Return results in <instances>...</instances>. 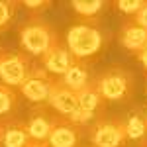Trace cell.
Returning a JSON list of instances; mask_svg holds the SVG:
<instances>
[{
    "label": "cell",
    "instance_id": "obj_1",
    "mask_svg": "<svg viewBox=\"0 0 147 147\" xmlns=\"http://www.w3.org/2000/svg\"><path fill=\"white\" fill-rule=\"evenodd\" d=\"M102 41H104V37H102L100 30H96L90 24H77V26L69 28L67 32V49L77 61L98 53Z\"/></svg>",
    "mask_w": 147,
    "mask_h": 147
},
{
    "label": "cell",
    "instance_id": "obj_2",
    "mask_svg": "<svg viewBox=\"0 0 147 147\" xmlns=\"http://www.w3.org/2000/svg\"><path fill=\"white\" fill-rule=\"evenodd\" d=\"M57 41V35L41 18H32L20 28V43L30 55H45V51Z\"/></svg>",
    "mask_w": 147,
    "mask_h": 147
},
{
    "label": "cell",
    "instance_id": "obj_3",
    "mask_svg": "<svg viewBox=\"0 0 147 147\" xmlns=\"http://www.w3.org/2000/svg\"><path fill=\"white\" fill-rule=\"evenodd\" d=\"M47 102L51 104V108H53L55 112L61 114V118H65V120H69V122H73V124L79 125L80 110H79L77 92H73L71 88H67L61 80H59V82L53 80Z\"/></svg>",
    "mask_w": 147,
    "mask_h": 147
},
{
    "label": "cell",
    "instance_id": "obj_4",
    "mask_svg": "<svg viewBox=\"0 0 147 147\" xmlns=\"http://www.w3.org/2000/svg\"><path fill=\"white\" fill-rule=\"evenodd\" d=\"M30 59L24 53H2L0 51V79L6 86H22L26 77L30 75Z\"/></svg>",
    "mask_w": 147,
    "mask_h": 147
},
{
    "label": "cell",
    "instance_id": "obj_5",
    "mask_svg": "<svg viewBox=\"0 0 147 147\" xmlns=\"http://www.w3.org/2000/svg\"><path fill=\"white\" fill-rule=\"evenodd\" d=\"M51 84H53V80L45 71L41 67H34L30 71V75L26 77V80L22 82L20 90L30 102L41 104V102H47V98H49Z\"/></svg>",
    "mask_w": 147,
    "mask_h": 147
},
{
    "label": "cell",
    "instance_id": "obj_6",
    "mask_svg": "<svg viewBox=\"0 0 147 147\" xmlns=\"http://www.w3.org/2000/svg\"><path fill=\"white\" fill-rule=\"evenodd\" d=\"M96 88H98L102 98H106V100H120V98H124L129 92V77L124 71H120V69L108 71L96 82Z\"/></svg>",
    "mask_w": 147,
    "mask_h": 147
},
{
    "label": "cell",
    "instance_id": "obj_7",
    "mask_svg": "<svg viewBox=\"0 0 147 147\" xmlns=\"http://www.w3.org/2000/svg\"><path fill=\"white\" fill-rule=\"evenodd\" d=\"M94 147H120L125 141L122 122H100L90 134Z\"/></svg>",
    "mask_w": 147,
    "mask_h": 147
},
{
    "label": "cell",
    "instance_id": "obj_8",
    "mask_svg": "<svg viewBox=\"0 0 147 147\" xmlns=\"http://www.w3.org/2000/svg\"><path fill=\"white\" fill-rule=\"evenodd\" d=\"M41 61H43V67H45L47 73H53V75H61L63 77L77 59L71 55V51L57 39L55 43L45 51V55H41Z\"/></svg>",
    "mask_w": 147,
    "mask_h": 147
},
{
    "label": "cell",
    "instance_id": "obj_9",
    "mask_svg": "<svg viewBox=\"0 0 147 147\" xmlns=\"http://www.w3.org/2000/svg\"><path fill=\"white\" fill-rule=\"evenodd\" d=\"M0 143L4 147H28L32 143L26 122L4 120L0 122Z\"/></svg>",
    "mask_w": 147,
    "mask_h": 147
},
{
    "label": "cell",
    "instance_id": "obj_10",
    "mask_svg": "<svg viewBox=\"0 0 147 147\" xmlns=\"http://www.w3.org/2000/svg\"><path fill=\"white\" fill-rule=\"evenodd\" d=\"M55 122H57V116H49L43 108H34L28 122H26L30 139L32 141H47Z\"/></svg>",
    "mask_w": 147,
    "mask_h": 147
},
{
    "label": "cell",
    "instance_id": "obj_11",
    "mask_svg": "<svg viewBox=\"0 0 147 147\" xmlns=\"http://www.w3.org/2000/svg\"><path fill=\"white\" fill-rule=\"evenodd\" d=\"M45 143L49 147H77V143H79V125L65 120V118H57Z\"/></svg>",
    "mask_w": 147,
    "mask_h": 147
},
{
    "label": "cell",
    "instance_id": "obj_12",
    "mask_svg": "<svg viewBox=\"0 0 147 147\" xmlns=\"http://www.w3.org/2000/svg\"><path fill=\"white\" fill-rule=\"evenodd\" d=\"M77 100H79V110H80V118H79V125L88 122L92 118V114L100 108L102 96L98 88H96V82H90L88 86H84L82 90L77 92Z\"/></svg>",
    "mask_w": 147,
    "mask_h": 147
},
{
    "label": "cell",
    "instance_id": "obj_13",
    "mask_svg": "<svg viewBox=\"0 0 147 147\" xmlns=\"http://www.w3.org/2000/svg\"><path fill=\"white\" fill-rule=\"evenodd\" d=\"M120 43L134 51V53H141L143 49H147V30H143L141 26H137L136 22L131 24H125L122 34H120Z\"/></svg>",
    "mask_w": 147,
    "mask_h": 147
},
{
    "label": "cell",
    "instance_id": "obj_14",
    "mask_svg": "<svg viewBox=\"0 0 147 147\" xmlns=\"http://www.w3.org/2000/svg\"><path fill=\"white\" fill-rule=\"evenodd\" d=\"M67 88H71L73 92H79L82 90L84 86H88L90 84V80H88V69L84 67L80 61H75L69 71L63 75V80H61Z\"/></svg>",
    "mask_w": 147,
    "mask_h": 147
},
{
    "label": "cell",
    "instance_id": "obj_15",
    "mask_svg": "<svg viewBox=\"0 0 147 147\" xmlns=\"http://www.w3.org/2000/svg\"><path fill=\"white\" fill-rule=\"evenodd\" d=\"M122 125H124L125 139H141L147 131V116L131 114L125 120V124H122Z\"/></svg>",
    "mask_w": 147,
    "mask_h": 147
},
{
    "label": "cell",
    "instance_id": "obj_16",
    "mask_svg": "<svg viewBox=\"0 0 147 147\" xmlns=\"http://www.w3.org/2000/svg\"><path fill=\"white\" fill-rule=\"evenodd\" d=\"M16 106H18V96H16V92L12 90L10 86H6V84L0 82V116L10 114Z\"/></svg>",
    "mask_w": 147,
    "mask_h": 147
},
{
    "label": "cell",
    "instance_id": "obj_17",
    "mask_svg": "<svg viewBox=\"0 0 147 147\" xmlns=\"http://www.w3.org/2000/svg\"><path fill=\"white\" fill-rule=\"evenodd\" d=\"M102 4L100 0H90V2H86V0H75V2H71V8L77 12L79 16H84V18H90L94 14H98L102 10Z\"/></svg>",
    "mask_w": 147,
    "mask_h": 147
},
{
    "label": "cell",
    "instance_id": "obj_18",
    "mask_svg": "<svg viewBox=\"0 0 147 147\" xmlns=\"http://www.w3.org/2000/svg\"><path fill=\"white\" fill-rule=\"evenodd\" d=\"M14 10H16L14 2H0V30L8 26V22L14 16Z\"/></svg>",
    "mask_w": 147,
    "mask_h": 147
},
{
    "label": "cell",
    "instance_id": "obj_19",
    "mask_svg": "<svg viewBox=\"0 0 147 147\" xmlns=\"http://www.w3.org/2000/svg\"><path fill=\"white\" fill-rule=\"evenodd\" d=\"M116 6L124 14H137L141 10V6H143V0H120Z\"/></svg>",
    "mask_w": 147,
    "mask_h": 147
},
{
    "label": "cell",
    "instance_id": "obj_20",
    "mask_svg": "<svg viewBox=\"0 0 147 147\" xmlns=\"http://www.w3.org/2000/svg\"><path fill=\"white\" fill-rule=\"evenodd\" d=\"M136 24H137V26H141L143 30H147V2H143L141 10L136 14Z\"/></svg>",
    "mask_w": 147,
    "mask_h": 147
},
{
    "label": "cell",
    "instance_id": "obj_21",
    "mask_svg": "<svg viewBox=\"0 0 147 147\" xmlns=\"http://www.w3.org/2000/svg\"><path fill=\"white\" fill-rule=\"evenodd\" d=\"M24 6L28 8V10H43L49 6V2H39V0H26L24 2Z\"/></svg>",
    "mask_w": 147,
    "mask_h": 147
},
{
    "label": "cell",
    "instance_id": "obj_22",
    "mask_svg": "<svg viewBox=\"0 0 147 147\" xmlns=\"http://www.w3.org/2000/svg\"><path fill=\"white\" fill-rule=\"evenodd\" d=\"M139 61L143 63V67H145V71H147V49H143V51L139 53Z\"/></svg>",
    "mask_w": 147,
    "mask_h": 147
},
{
    "label": "cell",
    "instance_id": "obj_23",
    "mask_svg": "<svg viewBox=\"0 0 147 147\" xmlns=\"http://www.w3.org/2000/svg\"><path fill=\"white\" fill-rule=\"evenodd\" d=\"M28 147H49V145H47L45 141H32Z\"/></svg>",
    "mask_w": 147,
    "mask_h": 147
},
{
    "label": "cell",
    "instance_id": "obj_24",
    "mask_svg": "<svg viewBox=\"0 0 147 147\" xmlns=\"http://www.w3.org/2000/svg\"><path fill=\"white\" fill-rule=\"evenodd\" d=\"M92 147H94V145H92Z\"/></svg>",
    "mask_w": 147,
    "mask_h": 147
}]
</instances>
